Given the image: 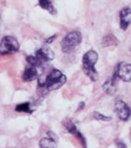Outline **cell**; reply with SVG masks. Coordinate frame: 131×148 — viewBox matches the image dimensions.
I'll list each match as a JSON object with an SVG mask.
<instances>
[{"instance_id":"obj_1","label":"cell","mask_w":131,"mask_h":148,"mask_svg":"<svg viewBox=\"0 0 131 148\" xmlns=\"http://www.w3.org/2000/svg\"><path fill=\"white\" fill-rule=\"evenodd\" d=\"M67 77L58 69H53L47 75H41L38 77V85L40 88L45 89L46 91H53L59 89L66 84Z\"/></svg>"},{"instance_id":"obj_2","label":"cell","mask_w":131,"mask_h":148,"mask_svg":"<svg viewBox=\"0 0 131 148\" xmlns=\"http://www.w3.org/2000/svg\"><path fill=\"white\" fill-rule=\"evenodd\" d=\"M98 59H99V55L94 49L86 52L83 56V71L87 77L93 82H96L98 79V72L95 68L98 62Z\"/></svg>"},{"instance_id":"obj_3","label":"cell","mask_w":131,"mask_h":148,"mask_svg":"<svg viewBox=\"0 0 131 148\" xmlns=\"http://www.w3.org/2000/svg\"><path fill=\"white\" fill-rule=\"evenodd\" d=\"M55 58V54L49 46H42L39 48L37 52L34 53V55L28 56L26 58L28 66H32L36 68L43 67L45 63L52 61Z\"/></svg>"},{"instance_id":"obj_4","label":"cell","mask_w":131,"mask_h":148,"mask_svg":"<svg viewBox=\"0 0 131 148\" xmlns=\"http://www.w3.org/2000/svg\"><path fill=\"white\" fill-rule=\"evenodd\" d=\"M81 42H82V34L80 31L74 30L71 32H68L60 43L61 51L64 54H68V53L72 52L78 45L81 44Z\"/></svg>"},{"instance_id":"obj_5","label":"cell","mask_w":131,"mask_h":148,"mask_svg":"<svg viewBox=\"0 0 131 148\" xmlns=\"http://www.w3.org/2000/svg\"><path fill=\"white\" fill-rule=\"evenodd\" d=\"M19 41L12 36H5L0 42V55H11L19 52Z\"/></svg>"},{"instance_id":"obj_6","label":"cell","mask_w":131,"mask_h":148,"mask_svg":"<svg viewBox=\"0 0 131 148\" xmlns=\"http://www.w3.org/2000/svg\"><path fill=\"white\" fill-rule=\"evenodd\" d=\"M113 77L119 78L123 82H131V63H125L119 62L116 66L114 73H113Z\"/></svg>"},{"instance_id":"obj_7","label":"cell","mask_w":131,"mask_h":148,"mask_svg":"<svg viewBox=\"0 0 131 148\" xmlns=\"http://www.w3.org/2000/svg\"><path fill=\"white\" fill-rule=\"evenodd\" d=\"M115 112H116L117 116L120 120L123 121H127L131 115V110L124 101L117 100L115 103Z\"/></svg>"},{"instance_id":"obj_8","label":"cell","mask_w":131,"mask_h":148,"mask_svg":"<svg viewBox=\"0 0 131 148\" xmlns=\"http://www.w3.org/2000/svg\"><path fill=\"white\" fill-rule=\"evenodd\" d=\"M131 24V9L128 7L123 8L119 12V26L121 30H127Z\"/></svg>"},{"instance_id":"obj_9","label":"cell","mask_w":131,"mask_h":148,"mask_svg":"<svg viewBox=\"0 0 131 148\" xmlns=\"http://www.w3.org/2000/svg\"><path fill=\"white\" fill-rule=\"evenodd\" d=\"M64 128L68 130V132H69V133L73 134V135H74V136L76 137L81 143H82L83 147L86 148V141H85V137L83 136L82 133L80 132V130L76 128V126H75L73 122L72 121H64Z\"/></svg>"},{"instance_id":"obj_10","label":"cell","mask_w":131,"mask_h":148,"mask_svg":"<svg viewBox=\"0 0 131 148\" xmlns=\"http://www.w3.org/2000/svg\"><path fill=\"white\" fill-rule=\"evenodd\" d=\"M39 77L38 75V68L32 67V66H28L24 71L23 74V81L24 82H32Z\"/></svg>"},{"instance_id":"obj_11","label":"cell","mask_w":131,"mask_h":148,"mask_svg":"<svg viewBox=\"0 0 131 148\" xmlns=\"http://www.w3.org/2000/svg\"><path fill=\"white\" fill-rule=\"evenodd\" d=\"M102 88H103V91H104L105 93H108L110 96H113L114 93L116 92V78H114L113 76L108 78V79L104 82Z\"/></svg>"},{"instance_id":"obj_12","label":"cell","mask_w":131,"mask_h":148,"mask_svg":"<svg viewBox=\"0 0 131 148\" xmlns=\"http://www.w3.org/2000/svg\"><path fill=\"white\" fill-rule=\"evenodd\" d=\"M38 2H39V5L45 10V11H47L49 14H53L55 15L57 13L56 12V8L54 7V4L51 0H38Z\"/></svg>"},{"instance_id":"obj_13","label":"cell","mask_w":131,"mask_h":148,"mask_svg":"<svg viewBox=\"0 0 131 148\" xmlns=\"http://www.w3.org/2000/svg\"><path fill=\"white\" fill-rule=\"evenodd\" d=\"M41 148H57L56 146V140H54L52 137H43L39 143Z\"/></svg>"},{"instance_id":"obj_14","label":"cell","mask_w":131,"mask_h":148,"mask_svg":"<svg viewBox=\"0 0 131 148\" xmlns=\"http://www.w3.org/2000/svg\"><path fill=\"white\" fill-rule=\"evenodd\" d=\"M118 44V40H117L115 36L113 34H109V36H105L102 40V46L103 47H109V46H115Z\"/></svg>"},{"instance_id":"obj_15","label":"cell","mask_w":131,"mask_h":148,"mask_svg":"<svg viewBox=\"0 0 131 148\" xmlns=\"http://www.w3.org/2000/svg\"><path fill=\"white\" fill-rule=\"evenodd\" d=\"M15 111L19 112V113H27V114H31L32 113V110L30 108V103H28V102L17 104L16 108H15Z\"/></svg>"},{"instance_id":"obj_16","label":"cell","mask_w":131,"mask_h":148,"mask_svg":"<svg viewBox=\"0 0 131 148\" xmlns=\"http://www.w3.org/2000/svg\"><path fill=\"white\" fill-rule=\"evenodd\" d=\"M93 117L95 119H97V120H101V121H109V120H111V117L104 116V115H102L101 113H98V112H95Z\"/></svg>"},{"instance_id":"obj_17","label":"cell","mask_w":131,"mask_h":148,"mask_svg":"<svg viewBox=\"0 0 131 148\" xmlns=\"http://www.w3.org/2000/svg\"><path fill=\"white\" fill-rule=\"evenodd\" d=\"M115 144H116L117 148H127L126 144H125L124 142L120 141V140H116V141H115Z\"/></svg>"},{"instance_id":"obj_18","label":"cell","mask_w":131,"mask_h":148,"mask_svg":"<svg viewBox=\"0 0 131 148\" xmlns=\"http://www.w3.org/2000/svg\"><path fill=\"white\" fill-rule=\"evenodd\" d=\"M56 38H57V36H56V34H54V36H51L49 39H45V40H44L45 44H51V43H52L53 41L55 40Z\"/></svg>"},{"instance_id":"obj_19","label":"cell","mask_w":131,"mask_h":148,"mask_svg":"<svg viewBox=\"0 0 131 148\" xmlns=\"http://www.w3.org/2000/svg\"><path fill=\"white\" fill-rule=\"evenodd\" d=\"M130 51H131V48H130Z\"/></svg>"}]
</instances>
